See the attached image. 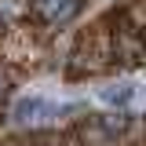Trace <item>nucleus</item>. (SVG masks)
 <instances>
[{"instance_id": "nucleus-2", "label": "nucleus", "mask_w": 146, "mask_h": 146, "mask_svg": "<svg viewBox=\"0 0 146 146\" xmlns=\"http://www.w3.org/2000/svg\"><path fill=\"white\" fill-rule=\"evenodd\" d=\"M44 117H51V106H48L44 99H22L15 106V121L18 124H36V121H44Z\"/></svg>"}, {"instance_id": "nucleus-3", "label": "nucleus", "mask_w": 146, "mask_h": 146, "mask_svg": "<svg viewBox=\"0 0 146 146\" xmlns=\"http://www.w3.org/2000/svg\"><path fill=\"white\" fill-rule=\"evenodd\" d=\"M99 95H102V102H117V106H124L135 91L128 88V84H117V88H106V91H99Z\"/></svg>"}, {"instance_id": "nucleus-1", "label": "nucleus", "mask_w": 146, "mask_h": 146, "mask_svg": "<svg viewBox=\"0 0 146 146\" xmlns=\"http://www.w3.org/2000/svg\"><path fill=\"white\" fill-rule=\"evenodd\" d=\"M33 11L48 22H66L77 11V0H33Z\"/></svg>"}]
</instances>
